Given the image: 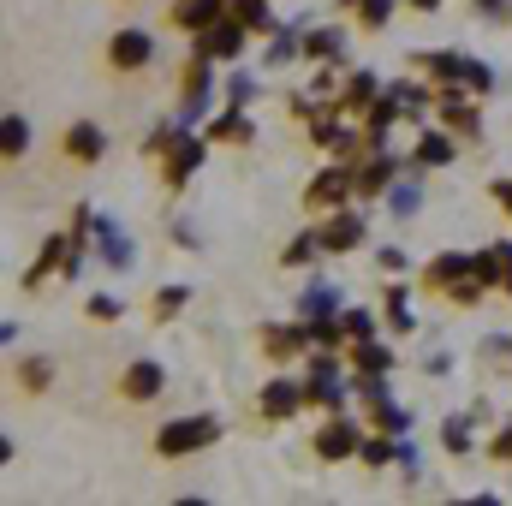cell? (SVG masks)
<instances>
[{"instance_id":"cell-37","label":"cell","mask_w":512,"mask_h":506,"mask_svg":"<svg viewBox=\"0 0 512 506\" xmlns=\"http://www.w3.org/2000/svg\"><path fill=\"white\" fill-rule=\"evenodd\" d=\"M352 12H358V24H364V30H382L387 18H393V0H358Z\"/></svg>"},{"instance_id":"cell-12","label":"cell","mask_w":512,"mask_h":506,"mask_svg":"<svg viewBox=\"0 0 512 506\" xmlns=\"http://www.w3.org/2000/svg\"><path fill=\"white\" fill-rule=\"evenodd\" d=\"M310 143H316V149H328V155H358L370 137H358V131L346 126L340 114H328V108H322V114L310 120Z\"/></svg>"},{"instance_id":"cell-22","label":"cell","mask_w":512,"mask_h":506,"mask_svg":"<svg viewBox=\"0 0 512 506\" xmlns=\"http://www.w3.org/2000/svg\"><path fill=\"white\" fill-rule=\"evenodd\" d=\"M203 137H209V143H233V149H245V143H256V126L245 120V108H227V114L209 120Z\"/></svg>"},{"instance_id":"cell-9","label":"cell","mask_w":512,"mask_h":506,"mask_svg":"<svg viewBox=\"0 0 512 506\" xmlns=\"http://www.w3.org/2000/svg\"><path fill=\"white\" fill-rule=\"evenodd\" d=\"M155 60V36L149 30H114L108 36V66L114 72H143Z\"/></svg>"},{"instance_id":"cell-7","label":"cell","mask_w":512,"mask_h":506,"mask_svg":"<svg viewBox=\"0 0 512 506\" xmlns=\"http://www.w3.org/2000/svg\"><path fill=\"white\" fill-rule=\"evenodd\" d=\"M352 191H358V173H352V167H322V173L304 185V209H346Z\"/></svg>"},{"instance_id":"cell-28","label":"cell","mask_w":512,"mask_h":506,"mask_svg":"<svg viewBox=\"0 0 512 506\" xmlns=\"http://www.w3.org/2000/svg\"><path fill=\"white\" fill-rule=\"evenodd\" d=\"M387 209H393L399 221H411V215L423 209V185H417V179H393V191H387Z\"/></svg>"},{"instance_id":"cell-35","label":"cell","mask_w":512,"mask_h":506,"mask_svg":"<svg viewBox=\"0 0 512 506\" xmlns=\"http://www.w3.org/2000/svg\"><path fill=\"white\" fill-rule=\"evenodd\" d=\"M185 298H191L185 286H161V292H155V304H149V310H155V322H167V316H179V310H185Z\"/></svg>"},{"instance_id":"cell-11","label":"cell","mask_w":512,"mask_h":506,"mask_svg":"<svg viewBox=\"0 0 512 506\" xmlns=\"http://www.w3.org/2000/svg\"><path fill=\"white\" fill-rule=\"evenodd\" d=\"M60 149H66V161H84V167H96V161L108 155V131L96 126V120H72V126L60 131Z\"/></svg>"},{"instance_id":"cell-30","label":"cell","mask_w":512,"mask_h":506,"mask_svg":"<svg viewBox=\"0 0 512 506\" xmlns=\"http://www.w3.org/2000/svg\"><path fill=\"white\" fill-rule=\"evenodd\" d=\"M346 36L340 30H304V60H340Z\"/></svg>"},{"instance_id":"cell-10","label":"cell","mask_w":512,"mask_h":506,"mask_svg":"<svg viewBox=\"0 0 512 506\" xmlns=\"http://www.w3.org/2000/svg\"><path fill=\"white\" fill-rule=\"evenodd\" d=\"M161 387H167V370H161L155 358H131L126 370H120V399H131V405L161 399Z\"/></svg>"},{"instance_id":"cell-3","label":"cell","mask_w":512,"mask_h":506,"mask_svg":"<svg viewBox=\"0 0 512 506\" xmlns=\"http://www.w3.org/2000/svg\"><path fill=\"white\" fill-rule=\"evenodd\" d=\"M364 429H370V423L328 417V423L316 429V441H310V447H316V459H322V465H340V459H358V453H364Z\"/></svg>"},{"instance_id":"cell-27","label":"cell","mask_w":512,"mask_h":506,"mask_svg":"<svg viewBox=\"0 0 512 506\" xmlns=\"http://www.w3.org/2000/svg\"><path fill=\"white\" fill-rule=\"evenodd\" d=\"M352 370H370V376H387L393 370V352L382 340H352Z\"/></svg>"},{"instance_id":"cell-24","label":"cell","mask_w":512,"mask_h":506,"mask_svg":"<svg viewBox=\"0 0 512 506\" xmlns=\"http://www.w3.org/2000/svg\"><path fill=\"white\" fill-rule=\"evenodd\" d=\"M370 429H382V435H405L411 429V405H399L393 393L387 399H370V417H364Z\"/></svg>"},{"instance_id":"cell-31","label":"cell","mask_w":512,"mask_h":506,"mask_svg":"<svg viewBox=\"0 0 512 506\" xmlns=\"http://www.w3.org/2000/svg\"><path fill=\"white\" fill-rule=\"evenodd\" d=\"M298 310H304V316H340V298H334V286L310 280V286H304V298H298Z\"/></svg>"},{"instance_id":"cell-40","label":"cell","mask_w":512,"mask_h":506,"mask_svg":"<svg viewBox=\"0 0 512 506\" xmlns=\"http://www.w3.org/2000/svg\"><path fill=\"white\" fill-rule=\"evenodd\" d=\"M399 459V447L382 441V435H364V465H393Z\"/></svg>"},{"instance_id":"cell-41","label":"cell","mask_w":512,"mask_h":506,"mask_svg":"<svg viewBox=\"0 0 512 506\" xmlns=\"http://www.w3.org/2000/svg\"><path fill=\"white\" fill-rule=\"evenodd\" d=\"M441 447H447L453 459H459V453H471V435H465V423H459V417H447V429H441Z\"/></svg>"},{"instance_id":"cell-18","label":"cell","mask_w":512,"mask_h":506,"mask_svg":"<svg viewBox=\"0 0 512 506\" xmlns=\"http://www.w3.org/2000/svg\"><path fill=\"white\" fill-rule=\"evenodd\" d=\"M316 340H310V322H292V328H262V352L274 358V364H286V358H298V352H310Z\"/></svg>"},{"instance_id":"cell-39","label":"cell","mask_w":512,"mask_h":506,"mask_svg":"<svg viewBox=\"0 0 512 506\" xmlns=\"http://www.w3.org/2000/svg\"><path fill=\"white\" fill-rule=\"evenodd\" d=\"M340 322H346V340H376V316L370 310H340Z\"/></svg>"},{"instance_id":"cell-45","label":"cell","mask_w":512,"mask_h":506,"mask_svg":"<svg viewBox=\"0 0 512 506\" xmlns=\"http://www.w3.org/2000/svg\"><path fill=\"white\" fill-rule=\"evenodd\" d=\"M489 197H495V203L512 215V179H495V185H489Z\"/></svg>"},{"instance_id":"cell-2","label":"cell","mask_w":512,"mask_h":506,"mask_svg":"<svg viewBox=\"0 0 512 506\" xmlns=\"http://www.w3.org/2000/svg\"><path fill=\"white\" fill-rule=\"evenodd\" d=\"M221 429H227V423H221V417H209V411H203V417H173L167 429H155V453H161V459L203 453V447H215V441H221Z\"/></svg>"},{"instance_id":"cell-38","label":"cell","mask_w":512,"mask_h":506,"mask_svg":"<svg viewBox=\"0 0 512 506\" xmlns=\"http://www.w3.org/2000/svg\"><path fill=\"white\" fill-rule=\"evenodd\" d=\"M84 310H90V322H120V316H126V304H120L114 292H96Z\"/></svg>"},{"instance_id":"cell-17","label":"cell","mask_w":512,"mask_h":506,"mask_svg":"<svg viewBox=\"0 0 512 506\" xmlns=\"http://www.w3.org/2000/svg\"><path fill=\"white\" fill-rule=\"evenodd\" d=\"M477 280L489 292H507L512 298V239H495L489 251H477Z\"/></svg>"},{"instance_id":"cell-32","label":"cell","mask_w":512,"mask_h":506,"mask_svg":"<svg viewBox=\"0 0 512 506\" xmlns=\"http://www.w3.org/2000/svg\"><path fill=\"white\" fill-rule=\"evenodd\" d=\"M387 328H393V334H411V328H417V316H411V298H405V286H387Z\"/></svg>"},{"instance_id":"cell-19","label":"cell","mask_w":512,"mask_h":506,"mask_svg":"<svg viewBox=\"0 0 512 506\" xmlns=\"http://www.w3.org/2000/svg\"><path fill=\"white\" fill-rule=\"evenodd\" d=\"M358 173V197H382V191H393V179H399V155H387V149H376L364 167H352Z\"/></svg>"},{"instance_id":"cell-5","label":"cell","mask_w":512,"mask_h":506,"mask_svg":"<svg viewBox=\"0 0 512 506\" xmlns=\"http://www.w3.org/2000/svg\"><path fill=\"white\" fill-rule=\"evenodd\" d=\"M423 72H435V78H447V84H465L471 96H489V66H477V60H465V54H423L417 60Z\"/></svg>"},{"instance_id":"cell-44","label":"cell","mask_w":512,"mask_h":506,"mask_svg":"<svg viewBox=\"0 0 512 506\" xmlns=\"http://www.w3.org/2000/svg\"><path fill=\"white\" fill-rule=\"evenodd\" d=\"M489 453H495V459H512V423L495 435V441H489Z\"/></svg>"},{"instance_id":"cell-20","label":"cell","mask_w":512,"mask_h":506,"mask_svg":"<svg viewBox=\"0 0 512 506\" xmlns=\"http://www.w3.org/2000/svg\"><path fill=\"white\" fill-rule=\"evenodd\" d=\"M441 120H447V131H459V137H483V120H477V108H471V96L465 90H441Z\"/></svg>"},{"instance_id":"cell-6","label":"cell","mask_w":512,"mask_h":506,"mask_svg":"<svg viewBox=\"0 0 512 506\" xmlns=\"http://www.w3.org/2000/svg\"><path fill=\"white\" fill-rule=\"evenodd\" d=\"M203 155H209V137H191V131H179L173 143H167V155H161V173H167V191H179L197 167H203Z\"/></svg>"},{"instance_id":"cell-46","label":"cell","mask_w":512,"mask_h":506,"mask_svg":"<svg viewBox=\"0 0 512 506\" xmlns=\"http://www.w3.org/2000/svg\"><path fill=\"white\" fill-rule=\"evenodd\" d=\"M477 12L483 18H507V0H477Z\"/></svg>"},{"instance_id":"cell-13","label":"cell","mask_w":512,"mask_h":506,"mask_svg":"<svg viewBox=\"0 0 512 506\" xmlns=\"http://www.w3.org/2000/svg\"><path fill=\"white\" fill-rule=\"evenodd\" d=\"M233 12V0H173V30H185V36H203L209 24H221Z\"/></svg>"},{"instance_id":"cell-26","label":"cell","mask_w":512,"mask_h":506,"mask_svg":"<svg viewBox=\"0 0 512 506\" xmlns=\"http://www.w3.org/2000/svg\"><path fill=\"white\" fill-rule=\"evenodd\" d=\"M346 393H352V381H340V376H310L304 381V399H310V405H328V411H340Z\"/></svg>"},{"instance_id":"cell-23","label":"cell","mask_w":512,"mask_h":506,"mask_svg":"<svg viewBox=\"0 0 512 506\" xmlns=\"http://www.w3.org/2000/svg\"><path fill=\"white\" fill-rule=\"evenodd\" d=\"M453 155H459L453 131H423V137H417V149H411V161H417V167H453Z\"/></svg>"},{"instance_id":"cell-25","label":"cell","mask_w":512,"mask_h":506,"mask_svg":"<svg viewBox=\"0 0 512 506\" xmlns=\"http://www.w3.org/2000/svg\"><path fill=\"white\" fill-rule=\"evenodd\" d=\"M376 96H382L376 72H352V78H346V96H340V114H364Z\"/></svg>"},{"instance_id":"cell-29","label":"cell","mask_w":512,"mask_h":506,"mask_svg":"<svg viewBox=\"0 0 512 506\" xmlns=\"http://www.w3.org/2000/svg\"><path fill=\"white\" fill-rule=\"evenodd\" d=\"M24 149H30V120L6 114V120H0V155H6V161H18Z\"/></svg>"},{"instance_id":"cell-1","label":"cell","mask_w":512,"mask_h":506,"mask_svg":"<svg viewBox=\"0 0 512 506\" xmlns=\"http://www.w3.org/2000/svg\"><path fill=\"white\" fill-rule=\"evenodd\" d=\"M423 286L429 292H447V298H459V304H477L489 286L477 280V256H465V251H441L429 268H423Z\"/></svg>"},{"instance_id":"cell-43","label":"cell","mask_w":512,"mask_h":506,"mask_svg":"<svg viewBox=\"0 0 512 506\" xmlns=\"http://www.w3.org/2000/svg\"><path fill=\"white\" fill-rule=\"evenodd\" d=\"M376 262H382L387 274H399V268H405V251H399V245H387V251H376Z\"/></svg>"},{"instance_id":"cell-42","label":"cell","mask_w":512,"mask_h":506,"mask_svg":"<svg viewBox=\"0 0 512 506\" xmlns=\"http://www.w3.org/2000/svg\"><path fill=\"white\" fill-rule=\"evenodd\" d=\"M251 96H256V78L251 72H239V78L227 84V102H233V108H251Z\"/></svg>"},{"instance_id":"cell-8","label":"cell","mask_w":512,"mask_h":506,"mask_svg":"<svg viewBox=\"0 0 512 506\" xmlns=\"http://www.w3.org/2000/svg\"><path fill=\"white\" fill-rule=\"evenodd\" d=\"M298 405H310V399H304V381H292V376L262 381V393H256V411H262L268 423H286V417H298Z\"/></svg>"},{"instance_id":"cell-21","label":"cell","mask_w":512,"mask_h":506,"mask_svg":"<svg viewBox=\"0 0 512 506\" xmlns=\"http://www.w3.org/2000/svg\"><path fill=\"white\" fill-rule=\"evenodd\" d=\"M96 251H102V262H108V268H131V262H137V251H131V233L120 227V221H96Z\"/></svg>"},{"instance_id":"cell-47","label":"cell","mask_w":512,"mask_h":506,"mask_svg":"<svg viewBox=\"0 0 512 506\" xmlns=\"http://www.w3.org/2000/svg\"><path fill=\"white\" fill-rule=\"evenodd\" d=\"M405 6H411V12H435L441 0H405Z\"/></svg>"},{"instance_id":"cell-34","label":"cell","mask_w":512,"mask_h":506,"mask_svg":"<svg viewBox=\"0 0 512 506\" xmlns=\"http://www.w3.org/2000/svg\"><path fill=\"white\" fill-rule=\"evenodd\" d=\"M233 18H245L251 30H274V12H268V0H233Z\"/></svg>"},{"instance_id":"cell-4","label":"cell","mask_w":512,"mask_h":506,"mask_svg":"<svg viewBox=\"0 0 512 506\" xmlns=\"http://www.w3.org/2000/svg\"><path fill=\"white\" fill-rule=\"evenodd\" d=\"M245 42H251V24L227 12L221 24H209V30L197 36V54H203V60H227V66H233V60L245 54Z\"/></svg>"},{"instance_id":"cell-36","label":"cell","mask_w":512,"mask_h":506,"mask_svg":"<svg viewBox=\"0 0 512 506\" xmlns=\"http://www.w3.org/2000/svg\"><path fill=\"white\" fill-rule=\"evenodd\" d=\"M316 251H322V239L304 233V239H292V245L280 251V262H286V268H304V262H316Z\"/></svg>"},{"instance_id":"cell-15","label":"cell","mask_w":512,"mask_h":506,"mask_svg":"<svg viewBox=\"0 0 512 506\" xmlns=\"http://www.w3.org/2000/svg\"><path fill=\"white\" fill-rule=\"evenodd\" d=\"M316 239H322V251H358V245L370 239V227H364V215H358V209H334V215H328V227H322Z\"/></svg>"},{"instance_id":"cell-16","label":"cell","mask_w":512,"mask_h":506,"mask_svg":"<svg viewBox=\"0 0 512 506\" xmlns=\"http://www.w3.org/2000/svg\"><path fill=\"white\" fill-rule=\"evenodd\" d=\"M399 114H411V108H405V96L387 84L382 96L364 108V137H370V149H382V143H387V131H393V120H399Z\"/></svg>"},{"instance_id":"cell-14","label":"cell","mask_w":512,"mask_h":506,"mask_svg":"<svg viewBox=\"0 0 512 506\" xmlns=\"http://www.w3.org/2000/svg\"><path fill=\"white\" fill-rule=\"evenodd\" d=\"M72 245H78V233H54V239H42V256H36V262H30L24 274H18V286H24V292H36V286H42V280H48L54 268H66Z\"/></svg>"},{"instance_id":"cell-33","label":"cell","mask_w":512,"mask_h":506,"mask_svg":"<svg viewBox=\"0 0 512 506\" xmlns=\"http://www.w3.org/2000/svg\"><path fill=\"white\" fill-rule=\"evenodd\" d=\"M18 381H24V393H48V381H54V358H24V364H18Z\"/></svg>"}]
</instances>
